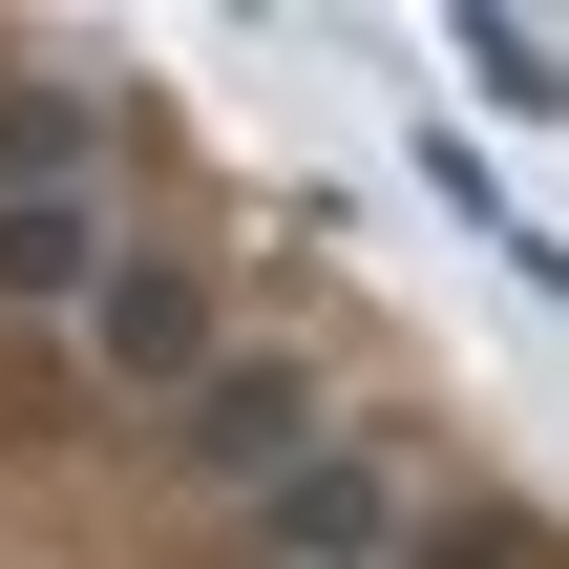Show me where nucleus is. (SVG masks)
I'll return each mask as SVG.
<instances>
[{
  "mask_svg": "<svg viewBox=\"0 0 569 569\" xmlns=\"http://www.w3.org/2000/svg\"><path fill=\"white\" fill-rule=\"evenodd\" d=\"M84 274H106V211H84V190H0V296L84 317Z\"/></svg>",
  "mask_w": 569,
  "mask_h": 569,
  "instance_id": "20e7f679",
  "label": "nucleus"
},
{
  "mask_svg": "<svg viewBox=\"0 0 569 569\" xmlns=\"http://www.w3.org/2000/svg\"><path fill=\"white\" fill-rule=\"evenodd\" d=\"M380 549H401V465H359V443L274 465V569H380Z\"/></svg>",
  "mask_w": 569,
  "mask_h": 569,
  "instance_id": "7ed1b4c3",
  "label": "nucleus"
},
{
  "mask_svg": "<svg viewBox=\"0 0 569 569\" xmlns=\"http://www.w3.org/2000/svg\"><path fill=\"white\" fill-rule=\"evenodd\" d=\"M169 443H190L211 486H274V465H317V380H296V359H211V380L169 401Z\"/></svg>",
  "mask_w": 569,
  "mask_h": 569,
  "instance_id": "f03ea898",
  "label": "nucleus"
},
{
  "mask_svg": "<svg viewBox=\"0 0 569 569\" xmlns=\"http://www.w3.org/2000/svg\"><path fill=\"white\" fill-rule=\"evenodd\" d=\"M0 190H84V106H0Z\"/></svg>",
  "mask_w": 569,
  "mask_h": 569,
  "instance_id": "423d86ee",
  "label": "nucleus"
},
{
  "mask_svg": "<svg viewBox=\"0 0 569 569\" xmlns=\"http://www.w3.org/2000/svg\"><path fill=\"white\" fill-rule=\"evenodd\" d=\"M84 359L148 380V401H190V380L232 359V338H211V274H190V253H106V274H84Z\"/></svg>",
  "mask_w": 569,
  "mask_h": 569,
  "instance_id": "f257e3e1",
  "label": "nucleus"
},
{
  "mask_svg": "<svg viewBox=\"0 0 569 569\" xmlns=\"http://www.w3.org/2000/svg\"><path fill=\"white\" fill-rule=\"evenodd\" d=\"M465 84H486L507 127H569V42L549 21H465Z\"/></svg>",
  "mask_w": 569,
  "mask_h": 569,
  "instance_id": "39448f33",
  "label": "nucleus"
}]
</instances>
